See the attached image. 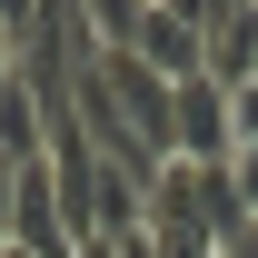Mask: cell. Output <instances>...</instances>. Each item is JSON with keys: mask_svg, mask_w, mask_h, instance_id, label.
I'll use <instances>...</instances> for the list:
<instances>
[{"mask_svg": "<svg viewBox=\"0 0 258 258\" xmlns=\"http://www.w3.org/2000/svg\"><path fill=\"white\" fill-rule=\"evenodd\" d=\"M99 20V50H129V60L149 70V80H169V90H189L199 70V0H109V10H90Z\"/></svg>", "mask_w": 258, "mask_h": 258, "instance_id": "obj_1", "label": "cell"}, {"mask_svg": "<svg viewBox=\"0 0 258 258\" xmlns=\"http://www.w3.org/2000/svg\"><path fill=\"white\" fill-rule=\"evenodd\" d=\"M238 228H248V209H238V189H228V169H179V159H169L159 179H149V238L228 248Z\"/></svg>", "mask_w": 258, "mask_h": 258, "instance_id": "obj_2", "label": "cell"}, {"mask_svg": "<svg viewBox=\"0 0 258 258\" xmlns=\"http://www.w3.org/2000/svg\"><path fill=\"white\" fill-rule=\"evenodd\" d=\"M228 149H238L228 90H219V80H189V90L169 99V159H179V169H228Z\"/></svg>", "mask_w": 258, "mask_h": 258, "instance_id": "obj_3", "label": "cell"}, {"mask_svg": "<svg viewBox=\"0 0 258 258\" xmlns=\"http://www.w3.org/2000/svg\"><path fill=\"white\" fill-rule=\"evenodd\" d=\"M199 80L219 90H248L258 80V0H199Z\"/></svg>", "mask_w": 258, "mask_h": 258, "instance_id": "obj_4", "label": "cell"}, {"mask_svg": "<svg viewBox=\"0 0 258 258\" xmlns=\"http://www.w3.org/2000/svg\"><path fill=\"white\" fill-rule=\"evenodd\" d=\"M228 189H238V209H248V219H258V139H248V149H238V159H228Z\"/></svg>", "mask_w": 258, "mask_h": 258, "instance_id": "obj_5", "label": "cell"}, {"mask_svg": "<svg viewBox=\"0 0 258 258\" xmlns=\"http://www.w3.org/2000/svg\"><path fill=\"white\" fill-rule=\"evenodd\" d=\"M228 129H238V149L258 139V90H228ZM238 149H228V159H238Z\"/></svg>", "mask_w": 258, "mask_h": 258, "instance_id": "obj_6", "label": "cell"}, {"mask_svg": "<svg viewBox=\"0 0 258 258\" xmlns=\"http://www.w3.org/2000/svg\"><path fill=\"white\" fill-rule=\"evenodd\" d=\"M219 258H258V219H248V228H238V238H228V248H219Z\"/></svg>", "mask_w": 258, "mask_h": 258, "instance_id": "obj_7", "label": "cell"}, {"mask_svg": "<svg viewBox=\"0 0 258 258\" xmlns=\"http://www.w3.org/2000/svg\"><path fill=\"white\" fill-rule=\"evenodd\" d=\"M248 90H258V80H248Z\"/></svg>", "mask_w": 258, "mask_h": 258, "instance_id": "obj_8", "label": "cell"}]
</instances>
